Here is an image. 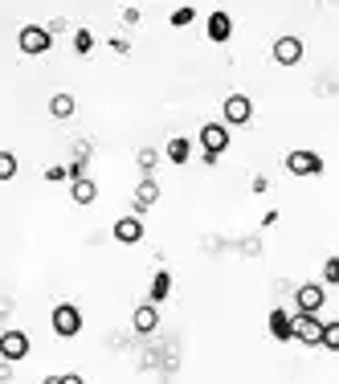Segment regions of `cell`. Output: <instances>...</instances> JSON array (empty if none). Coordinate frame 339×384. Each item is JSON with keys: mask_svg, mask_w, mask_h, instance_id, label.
<instances>
[{"mask_svg": "<svg viewBox=\"0 0 339 384\" xmlns=\"http://www.w3.org/2000/svg\"><path fill=\"white\" fill-rule=\"evenodd\" d=\"M49 327H53V335H62V339H74L82 331V311L74 302H58L53 315H49Z\"/></svg>", "mask_w": 339, "mask_h": 384, "instance_id": "6da1fadb", "label": "cell"}, {"mask_svg": "<svg viewBox=\"0 0 339 384\" xmlns=\"http://www.w3.org/2000/svg\"><path fill=\"white\" fill-rule=\"evenodd\" d=\"M323 319L319 315H307V311H294V339L303 348H323Z\"/></svg>", "mask_w": 339, "mask_h": 384, "instance_id": "7a4b0ae2", "label": "cell"}, {"mask_svg": "<svg viewBox=\"0 0 339 384\" xmlns=\"http://www.w3.org/2000/svg\"><path fill=\"white\" fill-rule=\"evenodd\" d=\"M16 45H21V53H29V57H41V53H49V45H53V33H49L45 25H25V29L16 33Z\"/></svg>", "mask_w": 339, "mask_h": 384, "instance_id": "3957f363", "label": "cell"}, {"mask_svg": "<svg viewBox=\"0 0 339 384\" xmlns=\"http://www.w3.org/2000/svg\"><path fill=\"white\" fill-rule=\"evenodd\" d=\"M33 351L29 335L21 331V327H4L0 331V360H9V364H16V360H25Z\"/></svg>", "mask_w": 339, "mask_h": 384, "instance_id": "277c9868", "label": "cell"}, {"mask_svg": "<svg viewBox=\"0 0 339 384\" xmlns=\"http://www.w3.org/2000/svg\"><path fill=\"white\" fill-rule=\"evenodd\" d=\"M249 119H254L249 94H229V99L221 102V123H225V127H245Z\"/></svg>", "mask_w": 339, "mask_h": 384, "instance_id": "5b68a950", "label": "cell"}, {"mask_svg": "<svg viewBox=\"0 0 339 384\" xmlns=\"http://www.w3.org/2000/svg\"><path fill=\"white\" fill-rule=\"evenodd\" d=\"M286 172L291 176H319L323 172V155L311 148H294L291 155H286Z\"/></svg>", "mask_w": 339, "mask_h": 384, "instance_id": "8992f818", "label": "cell"}, {"mask_svg": "<svg viewBox=\"0 0 339 384\" xmlns=\"http://www.w3.org/2000/svg\"><path fill=\"white\" fill-rule=\"evenodd\" d=\"M323 302H327L323 282H303L298 290H294V307H298V311H307V315H319V311H323Z\"/></svg>", "mask_w": 339, "mask_h": 384, "instance_id": "52a82bcc", "label": "cell"}, {"mask_svg": "<svg viewBox=\"0 0 339 384\" xmlns=\"http://www.w3.org/2000/svg\"><path fill=\"white\" fill-rule=\"evenodd\" d=\"M303 37H294V33H282L274 41V62L278 66H298V62H303Z\"/></svg>", "mask_w": 339, "mask_h": 384, "instance_id": "ba28073f", "label": "cell"}, {"mask_svg": "<svg viewBox=\"0 0 339 384\" xmlns=\"http://www.w3.org/2000/svg\"><path fill=\"white\" fill-rule=\"evenodd\" d=\"M229 148V127L225 123H205L200 127V151L205 155H221Z\"/></svg>", "mask_w": 339, "mask_h": 384, "instance_id": "9c48e42d", "label": "cell"}, {"mask_svg": "<svg viewBox=\"0 0 339 384\" xmlns=\"http://www.w3.org/2000/svg\"><path fill=\"white\" fill-rule=\"evenodd\" d=\"M144 234H147V225L139 221V213H127V217L114 221V241L119 246H135V241H144Z\"/></svg>", "mask_w": 339, "mask_h": 384, "instance_id": "30bf717a", "label": "cell"}, {"mask_svg": "<svg viewBox=\"0 0 339 384\" xmlns=\"http://www.w3.org/2000/svg\"><path fill=\"white\" fill-rule=\"evenodd\" d=\"M131 327H135V335H151L160 327V307H156V302L135 307V311H131Z\"/></svg>", "mask_w": 339, "mask_h": 384, "instance_id": "8fae6325", "label": "cell"}, {"mask_svg": "<svg viewBox=\"0 0 339 384\" xmlns=\"http://www.w3.org/2000/svg\"><path fill=\"white\" fill-rule=\"evenodd\" d=\"M156 201H160V184L151 180V176H144V180L135 184V197H131V204H135V213H144V209H151Z\"/></svg>", "mask_w": 339, "mask_h": 384, "instance_id": "7c38bea8", "label": "cell"}, {"mask_svg": "<svg viewBox=\"0 0 339 384\" xmlns=\"http://www.w3.org/2000/svg\"><path fill=\"white\" fill-rule=\"evenodd\" d=\"M270 335H274V339H282V344H286V339H294V315H291V311H282V307H274V311H270Z\"/></svg>", "mask_w": 339, "mask_h": 384, "instance_id": "4fadbf2b", "label": "cell"}, {"mask_svg": "<svg viewBox=\"0 0 339 384\" xmlns=\"http://www.w3.org/2000/svg\"><path fill=\"white\" fill-rule=\"evenodd\" d=\"M205 33H209V41H217V45L229 41V37H233V17H229V13H212L209 25H205Z\"/></svg>", "mask_w": 339, "mask_h": 384, "instance_id": "5bb4252c", "label": "cell"}, {"mask_svg": "<svg viewBox=\"0 0 339 384\" xmlns=\"http://www.w3.org/2000/svg\"><path fill=\"white\" fill-rule=\"evenodd\" d=\"M70 201L74 204H95L98 201V184L90 176H82V180H70Z\"/></svg>", "mask_w": 339, "mask_h": 384, "instance_id": "9a60e30c", "label": "cell"}, {"mask_svg": "<svg viewBox=\"0 0 339 384\" xmlns=\"http://www.w3.org/2000/svg\"><path fill=\"white\" fill-rule=\"evenodd\" d=\"M168 295H172V274H168V270H160V274L151 278V290H147V302H156V307H160V302L168 299Z\"/></svg>", "mask_w": 339, "mask_h": 384, "instance_id": "2e32d148", "label": "cell"}, {"mask_svg": "<svg viewBox=\"0 0 339 384\" xmlns=\"http://www.w3.org/2000/svg\"><path fill=\"white\" fill-rule=\"evenodd\" d=\"M172 164H188V155H193V143L184 139V135H176V139H168V151H163Z\"/></svg>", "mask_w": 339, "mask_h": 384, "instance_id": "e0dca14e", "label": "cell"}, {"mask_svg": "<svg viewBox=\"0 0 339 384\" xmlns=\"http://www.w3.org/2000/svg\"><path fill=\"white\" fill-rule=\"evenodd\" d=\"M74 106H78L74 94H65V90H62V94L49 99V115H53V119H70V115H74Z\"/></svg>", "mask_w": 339, "mask_h": 384, "instance_id": "ac0fdd59", "label": "cell"}, {"mask_svg": "<svg viewBox=\"0 0 339 384\" xmlns=\"http://www.w3.org/2000/svg\"><path fill=\"white\" fill-rule=\"evenodd\" d=\"M135 164H139V172H156L160 151H156V148H139V151H135Z\"/></svg>", "mask_w": 339, "mask_h": 384, "instance_id": "d6986e66", "label": "cell"}, {"mask_svg": "<svg viewBox=\"0 0 339 384\" xmlns=\"http://www.w3.org/2000/svg\"><path fill=\"white\" fill-rule=\"evenodd\" d=\"M90 50H95V33H90V29H74V53L86 57Z\"/></svg>", "mask_w": 339, "mask_h": 384, "instance_id": "ffe728a7", "label": "cell"}, {"mask_svg": "<svg viewBox=\"0 0 339 384\" xmlns=\"http://www.w3.org/2000/svg\"><path fill=\"white\" fill-rule=\"evenodd\" d=\"M196 21V9H188V4H180V9H172V25L176 29H184V25H193Z\"/></svg>", "mask_w": 339, "mask_h": 384, "instance_id": "44dd1931", "label": "cell"}, {"mask_svg": "<svg viewBox=\"0 0 339 384\" xmlns=\"http://www.w3.org/2000/svg\"><path fill=\"white\" fill-rule=\"evenodd\" d=\"M16 176V155L13 151H0V180H13Z\"/></svg>", "mask_w": 339, "mask_h": 384, "instance_id": "7402d4cb", "label": "cell"}, {"mask_svg": "<svg viewBox=\"0 0 339 384\" xmlns=\"http://www.w3.org/2000/svg\"><path fill=\"white\" fill-rule=\"evenodd\" d=\"M323 348H327V351H339V319L323 327Z\"/></svg>", "mask_w": 339, "mask_h": 384, "instance_id": "603a6c76", "label": "cell"}, {"mask_svg": "<svg viewBox=\"0 0 339 384\" xmlns=\"http://www.w3.org/2000/svg\"><path fill=\"white\" fill-rule=\"evenodd\" d=\"M323 282L339 286V258H327V262H323Z\"/></svg>", "mask_w": 339, "mask_h": 384, "instance_id": "cb8c5ba5", "label": "cell"}, {"mask_svg": "<svg viewBox=\"0 0 339 384\" xmlns=\"http://www.w3.org/2000/svg\"><path fill=\"white\" fill-rule=\"evenodd\" d=\"M65 176H70V168H65V164H49V168H45V180H49V184L65 180Z\"/></svg>", "mask_w": 339, "mask_h": 384, "instance_id": "d4e9b609", "label": "cell"}, {"mask_svg": "<svg viewBox=\"0 0 339 384\" xmlns=\"http://www.w3.org/2000/svg\"><path fill=\"white\" fill-rule=\"evenodd\" d=\"M45 29H49V33H53V37H58V33H65V29H70V25H65V21H62V17H58V21H49Z\"/></svg>", "mask_w": 339, "mask_h": 384, "instance_id": "484cf974", "label": "cell"}, {"mask_svg": "<svg viewBox=\"0 0 339 384\" xmlns=\"http://www.w3.org/2000/svg\"><path fill=\"white\" fill-rule=\"evenodd\" d=\"M123 25H139V9H123Z\"/></svg>", "mask_w": 339, "mask_h": 384, "instance_id": "4316f807", "label": "cell"}, {"mask_svg": "<svg viewBox=\"0 0 339 384\" xmlns=\"http://www.w3.org/2000/svg\"><path fill=\"white\" fill-rule=\"evenodd\" d=\"M9 380H13V364L4 360V364H0V384H9Z\"/></svg>", "mask_w": 339, "mask_h": 384, "instance_id": "83f0119b", "label": "cell"}, {"mask_svg": "<svg viewBox=\"0 0 339 384\" xmlns=\"http://www.w3.org/2000/svg\"><path fill=\"white\" fill-rule=\"evenodd\" d=\"M65 384H86V380H82L78 372H65Z\"/></svg>", "mask_w": 339, "mask_h": 384, "instance_id": "f1b7e54d", "label": "cell"}, {"mask_svg": "<svg viewBox=\"0 0 339 384\" xmlns=\"http://www.w3.org/2000/svg\"><path fill=\"white\" fill-rule=\"evenodd\" d=\"M41 384H65V376H45Z\"/></svg>", "mask_w": 339, "mask_h": 384, "instance_id": "f546056e", "label": "cell"}]
</instances>
